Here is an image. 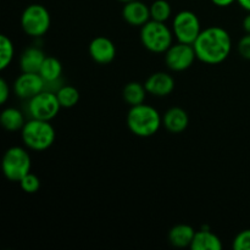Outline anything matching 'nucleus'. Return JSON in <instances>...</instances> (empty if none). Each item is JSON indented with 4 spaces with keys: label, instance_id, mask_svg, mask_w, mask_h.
<instances>
[{
    "label": "nucleus",
    "instance_id": "1",
    "mask_svg": "<svg viewBox=\"0 0 250 250\" xmlns=\"http://www.w3.org/2000/svg\"><path fill=\"white\" fill-rule=\"evenodd\" d=\"M193 45L197 58L200 61L216 65L229 58L232 49V41L226 29L219 26H212L200 32Z\"/></svg>",
    "mask_w": 250,
    "mask_h": 250
},
{
    "label": "nucleus",
    "instance_id": "2",
    "mask_svg": "<svg viewBox=\"0 0 250 250\" xmlns=\"http://www.w3.org/2000/svg\"><path fill=\"white\" fill-rule=\"evenodd\" d=\"M163 125V117L155 107L146 104L131 106L127 114V126L129 131L138 137H151Z\"/></svg>",
    "mask_w": 250,
    "mask_h": 250
},
{
    "label": "nucleus",
    "instance_id": "3",
    "mask_svg": "<svg viewBox=\"0 0 250 250\" xmlns=\"http://www.w3.org/2000/svg\"><path fill=\"white\" fill-rule=\"evenodd\" d=\"M21 136L27 148L42 151L53 146L55 141V129L49 121L31 119L21 129Z\"/></svg>",
    "mask_w": 250,
    "mask_h": 250
},
{
    "label": "nucleus",
    "instance_id": "4",
    "mask_svg": "<svg viewBox=\"0 0 250 250\" xmlns=\"http://www.w3.org/2000/svg\"><path fill=\"white\" fill-rule=\"evenodd\" d=\"M173 32L165 24L150 20L141 29V41L144 48L151 53H165L172 45Z\"/></svg>",
    "mask_w": 250,
    "mask_h": 250
},
{
    "label": "nucleus",
    "instance_id": "5",
    "mask_svg": "<svg viewBox=\"0 0 250 250\" xmlns=\"http://www.w3.org/2000/svg\"><path fill=\"white\" fill-rule=\"evenodd\" d=\"M31 156L20 146L7 149L2 158V172L12 182H20L27 173L31 172Z\"/></svg>",
    "mask_w": 250,
    "mask_h": 250
},
{
    "label": "nucleus",
    "instance_id": "6",
    "mask_svg": "<svg viewBox=\"0 0 250 250\" xmlns=\"http://www.w3.org/2000/svg\"><path fill=\"white\" fill-rule=\"evenodd\" d=\"M50 14L45 6L32 4L24 9L21 16V26L24 33L31 37L44 36L50 28Z\"/></svg>",
    "mask_w": 250,
    "mask_h": 250
},
{
    "label": "nucleus",
    "instance_id": "7",
    "mask_svg": "<svg viewBox=\"0 0 250 250\" xmlns=\"http://www.w3.org/2000/svg\"><path fill=\"white\" fill-rule=\"evenodd\" d=\"M60 109L61 105L56 93L46 89L28 99L27 104V112L31 119L43 120V121L53 120L59 114Z\"/></svg>",
    "mask_w": 250,
    "mask_h": 250
},
{
    "label": "nucleus",
    "instance_id": "8",
    "mask_svg": "<svg viewBox=\"0 0 250 250\" xmlns=\"http://www.w3.org/2000/svg\"><path fill=\"white\" fill-rule=\"evenodd\" d=\"M172 32L178 42L194 44L202 32L199 19L194 12L183 10V11L178 12L173 19Z\"/></svg>",
    "mask_w": 250,
    "mask_h": 250
},
{
    "label": "nucleus",
    "instance_id": "9",
    "mask_svg": "<svg viewBox=\"0 0 250 250\" xmlns=\"http://www.w3.org/2000/svg\"><path fill=\"white\" fill-rule=\"evenodd\" d=\"M197 54L193 44L178 43L172 44L167 50L165 51V62L170 70L180 72L189 68L194 62Z\"/></svg>",
    "mask_w": 250,
    "mask_h": 250
},
{
    "label": "nucleus",
    "instance_id": "10",
    "mask_svg": "<svg viewBox=\"0 0 250 250\" xmlns=\"http://www.w3.org/2000/svg\"><path fill=\"white\" fill-rule=\"evenodd\" d=\"M46 83L39 73L22 72L14 83V92L21 99H31L45 90Z\"/></svg>",
    "mask_w": 250,
    "mask_h": 250
},
{
    "label": "nucleus",
    "instance_id": "11",
    "mask_svg": "<svg viewBox=\"0 0 250 250\" xmlns=\"http://www.w3.org/2000/svg\"><path fill=\"white\" fill-rule=\"evenodd\" d=\"M122 17L131 26L142 27L150 21V6H146L141 0L126 2L122 9Z\"/></svg>",
    "mask_w": 250,
    "mask_h": 250
},
{
    "label": "nucleus",
    "instance_id": "12",
    "mask_svg": "<svg viewBox=\"0 0 250 250\" xmlns=\"http://www.w3.org/2000/svg\"><path fill=\"white\" fill-rule=\"evenodd\" d=\"M89 54L93 60L102 65L110 63L116 56L115 44L106 37H97L89 44Z\"/></svg>",
    "mask_w": 250,
    "mask_h": 250
},
{
    "label": "nucleus",
    "instance_id": "13",
    "mask_svg": "<svg viewBox=\"0 0 250 250\" xmlns=\"http://www.w3.org/2000/svg\"><path fill=\"white\" fill-rule=\"evenodd\" d=\"M144 85L149 94L155 97H166L175 89V80L166 72H155L146 78Z\"/></svg>",
    "mask_w": 250,
    "mask_h": 250
},
{
    "label": "nucleus",
    "instance_id": "14",
    "mask_svg": "<svg viewBox=\"0 0 250 250\" xmlns=\"http://www.w3.org/2000/svg\"><path fill=\"white\" fill-rule=\"evenodd\" d=\"M189 124L188 114L181 107H171L163 116V125L171 133H182Z\"/></svg>",
    "mask_w": 250,
    "mask_h": 250
},
{
    "label": "nucleus",
    "instance_id": "15",
    "mask_svg": "<svg viewBox=\"0 0 250 250\" xmlns=\"http://www.w3.org/2000/svg\"><path fill=\"white\" fill-rule=\"evenodd\" d=\"M45 58V54L42 49L36 48V46L27 48L22 53L21 59H20V67H21L22 72L39 73V70H41Z\"/></svg>",
    "mask_w": 250,
    "mask_h": 250
},
{
    "label": "nucleus",
    "instance_id": "16",
    "mask_svg": "<svg viewBox=\"0 0 250 250\" xmlns=\"http://www.w3.org/2000/svg\"><path fill=\"white\" fill-rule=\"evenodd\" d=\"M195 231L189 225H177L172 227L168 232V241L176 248H186L190 247Z\"/></svg>",
    "mask_w": 250,
    "mask_h": 250
},
{
    "label": "nucleus",
    "instance_id": "17",
    "mask_svg": "<svg viewBox=\"0 0 250 250\" xmlns=\"http://www.w3.org/2000/svg\"><path fill=\"white\" fill-rule=\"evenodd\" d=\"M192 250H221V239L210 231H198L189 247Z\"/></svg>",
    "mask_w": 250,
    "mask_h": 250
},
{
    "label": "nucleus",
    "instance_id": "18",
    "mask_svg": "<svg viewBox=\"0 0 250 250\" xmlns=\"http://www.w3.org/2000/svg\"><path fill=\"white\" fill-rule=\"evenodd\" d=\"M39 75L45 81L46 85L55 84L59 82L61 75H62V65L54 56H46L41 70H39Z\"/></svg>",
    "mask_w": 250,
    "mask_h": 250
},
{
    "label": "nucleus",
    "instance_id": "19",
    "mask_svg": "<svg viewBox=\"0 0 250 250\" xmlns=\"http://www.w3.org/2000/svg\"><path fill=\"white\" fill-rule=\"evenodd\" d=\"M146 85L139 82H129L125 85L122 97L124 100L129 106H136V105L143 104L146 97Z\"/></svg>",
    "mask_w": 250,
    "mask_h": 250
},
{
    "label": "nucleus",
    "instance_id": "20",
    "mask_svg": "<svg viewBox=\"0 0 250 250\" xmlns=\"http://www.w3.org/2000/svg\"><path fill=\"white\" fill-rule=\"evenodd\" d=\"M0 122H1V126L10 132L22 129L26 124L22 112L15 107H7V109L2 110L1 115H0Z\"/></svg>",
    "mask_w": 250,
    "mask_h": 250
},
{
    "label": "nucleus",
    "instance_id": "21",
    "mask_svg": "<svg viewBox=\"0 0 250 250\" xmlns=\"http://www.w3.org/2000/svg\"><path fill=\"white\" fill-rule=\"evenodd\" d=\"M56 95H58L61 107H66V109L73 107L80 100V92L77 88L72 85H61L56 92Z\"/></svg>",
    "mask_w": 250,
    "mask_h": 250
},
{
    "label": "nucleus",
    "instance_id": "22",
    "mask_svg": "<svg viewBox=\"0 0 250 250\" xmlns=\"http://www.w3.org/2000/svg\"><path fill=\"white\" fill-rule=\"evenodd\" d=\"M15 49L11 39L7 38L5 34L0 36V68L5 70L11 63L14 59Z\"/></svg>",
    "mask_w": 250,
    "mask_h": 250
},
{
    "label": "nucleus",
    "instance_id": "23",
    "mask_svg": "<svg viewBox=\"0 0 250 250\" xmlns=\"http://www.w3.org/2000/svg\"><path fill=\"white\" fill-rule=\"evenodd\" d=\"M171 6L166 0H155L150 5V16L151 20L159 22H165L171 16Z\"/></svg>",
    "mask_w": 250,
    "mask_h": 250
},
{
    "label": "nucleus",
    "instance_id": "24",
    "mask_svg": "<svg viewBox=\"0 0 250 250\" xmlns=\"http://www.w3.org/2000/svg\"><path fill=\"white\" fill-rule=\"evenodd\" d=\"M20 185L24 192L28 193V194H33V193L38 192L39 188H41V180L37 175L29 172L20 181Z\"/></svg>",
    "mask_w": 250,
    "mask_h": 250
},
{
    "label": "nucleus",
    "instance_id": "25",
    "mask_svg": "<svg viewBox=\"0 0 250 250\" xmlns=\"http://www.w3.org/2000/svg\"><path fill=\"white\" fill-rule=\"evenodd\" d=\"M232 248L234 250H250V229H244L234 237Z\"/></svg>",
    "mask_w": 250,
    "mask_h": 250
},
{
    "label": "nucleus",
    "instance_id": "26",
    "mask_svg": "<svg viewBox=\"0 0 250 250\" xmlns=\"http://www.w3.org/2000/svg\"><path fill=\"white\" fill-rule=\"evenodd\" d=\"M238 53L242 58L250 60V34L247 33L238 43Z\"/></svg>",
    "mask_w": 250,
    "mask_h": 250
},
{
    "label": "nucleus",
    "instance_id": "27",
    "mask_svg": "<svg viewBox=\"0 0 250 250\" xmlns=\"http://www.w3.org/2000/svg\"><path fill=\"white\" fill-rule=\"evenodd\" d=\"M10 95V89H9V85H7L6 81L4 78L0 80V103L1 104H5Z\"/></svg>",
    "mask_w": 250,
    "mask_h": 250
},
{
    "label": "nucleus",
    "instance_id": "28",
    "mask_svg": "<svg viewBox=\"0 0 250 250\" xmlns=\"http://www.w3.org/2000/svg\"><path fill=\"white\" fill-rule=\"evenodd\" d=\"M211 1L214 2L216 6L226 7V6H229L231 4H233V2L237 1V0H211Z\"/></svg>",
    "mask_w": 250,
    "mask_h": 250
},
{
    "label": "nucleus",
    "instance_id": "29",
    "mask_svg": "<svg viewBox=\"0 0 250 250\" xmlns=\"http://www.w3.org/2000/svg\"><path fill=\"white\" fill-rule=\"evenodd\" d=\"M243 29L247 32V33L250 34V12L244 17L243 20Z\"/></svg>",
    "mask_w": 250,
    "mask_h": 250
},
{
    "label": "nucleus",
    "instance_id": "30",
    "mask_svg": "<svg viewBox=\"0 0 250 250\" xmlns=\"http://www.w3.org/2000/svg\"><path fill=\"white\" fill-rule=\"evenodd\" d=\"M237 2H238L244 10L250 12V0H237Z\"/></svg>",
    "mask_w": 250,
    "mask_h": 250
},
{
    "label": "nucleus",
    "instance_id": "31",
    "mask_svg": "<svg viewBox=\"0 0 250 250\" xmlns=\"http://www.w3.org/2000/svg\"><path fill=\"white\" fill-rule=\"evenodd\" d=\"M119 1H121V2H125V4H126V2H129V1H133V0H119Z\"/></svg>",
    "mask_w": 250,
    "mask_h": 250
}]
</instances>
